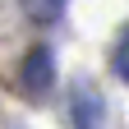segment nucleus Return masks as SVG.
I'll use <instances>...</instances> for the list:
<instances>
[{
  "label": "nucleus",
  "instance_id": "obj_3",
  "mask_svg": "<svg viewBox=\"0 0 129 129\" xmlns=\"http://www.w3.org/2000/svg\"><path fill=\"white\" fill-rule=\"evenodd\" d=\"M19 5H23V14L32 23H55L64 14V0H19Z\"/></svg>",
  "mask_w": 129,
  "mask_h": 129
},
{
  "label": "nucleus",
  "instance_id": "obj_2",
  "mask_svg": "<svg viewBox=\"0 0 129 129\" xmlns=\"http://www.w3.org/2000/svg\"><path fill=\"white\" fill-rule=\"evenodd\" d=\"M102 124V102H97V92L83 83L74 92V129H97Z\"/></svg>",
  "mask_w": 129,
  "mask_h": 129
},
{
  "label": "nucleus",
  "instance_id": "obj_1",
  "mask_svg": "<svg viewBox=\"0 0 129 129\" xmlns=\"http://www.w3.org/2000/svg\"><path fill=\"white\" fill-rule=\"evenodd\" d=\"M19 83H23L28 97H42L46 88L55 83V60H51V51H46V46H32V51H28L23 69H19Z\"/></svg>",
  "mask_w": 129,
  "mask_h": 129
}]
</instances>
